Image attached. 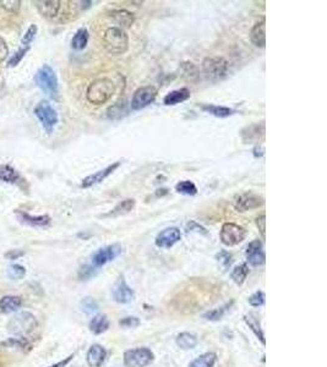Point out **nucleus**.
Here are the masks:
<instances>
[{
	"mask_svg": "<svg viewBox=\"0 0 327 367\" xmlns=\"http://www.w3.org/2000/svg\"><path fill=\"white\" fill-rule=\"evenodd\" d=\"M116 93V86L108 77H101L91 82L86 91V98L91 104L102 106L107 103Z\"/></svg>",
	"mask_w": 327,
	"mask_h": 367,
	"instance_id": "obj_1",
	"label": "nucleus"
},
{
	"mask_svg": "<svg viewBox=\"0 0 327 367\" xmlns=\"http://www.w3.org/2000/svg\"><path fill=\"white\" fill-rule=\"evenodd\" d=\"M103 46L108 53L113 55L124 54L129 48V37L123 28L113 26L107 28L104 32Z\"/></svg>",
	"mask_w": 327,
	"mask_h": 367,
	"instance_id": "obj_2",
	"label": "nucleus"
},
{
	"mask_svg": "<svg viewBox=\"0 0 327 367\" xmlns=\"http://www.w3.org/2000/svg\"><path fill=\"white\" fill-rule=\"evenodd\" d=\"M35 82L47 96L53 99L58 98L59 83L53 67H51L49 65H43L36 73Z\"/></svg>",
	"mask_w": 327,
	"mask_h": 367,
	"instance_id": "obj_3",
	"label": "nucleus"
},
{
	"mask_svg": "<svg viewBox=\"0 0 327 367\" xmlns=\"http://www.w3.org/2000/svg\"><path fill=\"white\" fill-rule=\"evenodd\" d=\"M37 326L38 322L36 319V317L27 311L15 314L10 319L9 324H7L10 333L19 335V337H26V335L30 334L31 332H33V330L37 328Z\"/></svg>",
	"mask_w": 327,
	"mask_h": 367,
	"instance_id": "obj_4",
	"label": "nucleus"
},
{
	"mask_svg": "<svg viewBox=\"0 0 327 367\" xmlns=\"http://www.w3.org/2000/svg\"><path fill=\"white\" fill-rule=\"evenodd\" d=\"M229 64L224 58H206L202 61V71L210 81H219L228 75Z\"/></svg>",
	"mask_w": 327,
	"mask_h": 367,
	"instance_id": "obj_5",
	"label": "nucleus"
},
{
	"mask_svg": "<svg viewBox=\"0 0 327 367\" xmlns=\"http://www.w3.org/2000/svg\"><path fill=\"white\" fill-rule=\"evenodd\" d=\"M35 115L41 122L42 126L48 133L53 132L54 127L57 126L59 122V117L54 107L48 101L39 102L35 107Z\"/></svg>",
	"mask_w": 327,
	"mask_h": 367,
	"instance_id": "obj_6",
	"label": "nucleus"
},
{
	"mask_svg": "<svg viewBox=\"0 0 327 367\" xmlns=\"http://www.w3.org/2000/svg\"><path fill=\"white\" fill-rule=\"evenodd\" d=\"M154 360V354L148 348L130 349L124 353V365L127 367H146Z\"/></svg>",
	"mask_w": 327,
	"mask_h": 367,
	"instance_id": "obj_7",
	"label": "nucleus"
},
{
	"mask_svg": "<svg viewBox=\"0 0 327 367\" xmlns=\"http://www.w3.org/2000/svg\"><path fill=\"white\" fill-rule=\"evenodd\" d=\"M221 241L223 245L232 247L239 245L247 237V230L235 223H224L221 229Z\"/></svg>",
	"mask_w": 327,
	"mask_h": 367,
	"instance_id": "obj_8",
	"label": "nucleus"
},
{
	"mask_svg": "<svg viewBox=\"0 0 327 367\" xmlns=\"http://www.w3.org/2000/svg\"><path fill=\"white\" fill-rule=\"evenodd\" d=\"M122 252L123 247L120 245H118V244H113V245H108L98 248L92 255V266L95 268L106 266L107 263L114 261L117 257L122 255Z\"/></svg>",
	"mask_w": 327,
	"mask_h": 367,
	"instance_id": "obj_9",
	"label": "nucleus"
},
{
	"mask_svg": "<svg viewBox=\"0 0 327 367\" xmlns=\"http://www.w3.org/2000/svg\"><path fill=\"white\" fill-rule=\"evenodd\" d=\"M157 97V88L154 86H142L134 92L131 98V109L141 110L153 103Z\"/></svg>",
	"mask_w": 327,
	"mask_h": 367,
	"instance_id": "obj_10",
	"label": "nucleus"
},
{
	"mask_svg": "<svg viewBox=\"0 0 327 367\" xmlns=\"http://www.w3.org/2000/svg\"><path fill=\"white\" fill-rule=\"evenodd\" d=\"M263 198L254 192H245L238 196L234 201V207L238 212H248L251 209L260 208L263 204Z\"/></svg>",
	"mask_w": 327,
	"mask_h": 367,
	"instance_id": "obj_11",
	"label": "nucleus"
},
{
	"mask_svg": "<svg viewBox=\"0 0 327 367\" xmlns=\"http://www.w3.org/2000/svg\"><path fill=\"white\" fill-rule=\"evenodd\" d=\"M180 239H182V233H180L179 228L171 227L166 228V229L162 230V232L157 235L154 244H156L157 247L171 248L173 247L175 244L179 243Z\"/></svg>",
	"mask_w": 327,
	"mask_h": 367,
	"instance_id": "obj_12",
	"label": "nucleus"
},
{
	"mask_svg": "<svg viewBox=\"0 0 327 367\" xmlns=\"http://www.w3.org/2000/svg\"><path fill=\"white\" fill-rule=\"evenodd\" d=\"M112 296L118 304H129L134 300L135 293L125 282L124 277H120L112 289Z\"/></svg>",
	"mask_w": 327,
	"mask_h": 367,
	"instance_id": "obj_13",
	"label": "nucleus"
},
{
	"mask_svg": "<svg viewBox=\"0 0 327 367\" xmlns=\"http://www.w3.org/2000/svg\"><path fill=\"white\" fill-rule=\"evenodd\" d=\"M120 164H122V162L120 161L114 162L113 164L108 165V167H106L104 169L98 170V172L88 175V177H86L85 179L82 180V183H81V187H83V188L92 187V186L97 185V184H101L102 182H104V180H106L109 175H112L114 172H116L118 168L120 167Z\"/></svg>",
	"mask_w": 327,
	"mask_h": 367,
	"instance_id": "obj_14",
	"label": "nucleus"
},
{
	"mask_svg": "<svg viewBox=\"0 0 327 367\" xmlns=\"http://www.w3.org/2000/svg\"><path fill=\"white\" fill-rule=\"evenodd\" d=\"M245 256H247L248 262L251 266H261L265 263L266 255L263 251L262 243L260 240H254L248 245L245 250Z\"/></svg>",
	"mask_w": 327,
	"mask_h": 367,
	"instance_id": "obj_15",
	"label": "nucleus"
},
{
	"mask_svg": "<svg viewBox=\"0 0 327 367\" xmlns=\"http://www.w3.org/2000/svg\"><path fill=\"white\" fill-rule=\"evenodd\" d=\"M107 358V350L102 345L93 344L88 349L86 361L90 367H101Z\"/></svg>",
	"mask_w": 327,
	"mask_h": 367,
	"instance_id": "obj_16",
	"label": "nucleus"
},
{
	"mask_svg": "<svg viewBox=\"0 0 327 367\" xmlns=\"http://www.w3.org/2000/svg\"><path fill=\"white\" fill-rule=\"evenodd\" d=\"M266 18L262 17L251 28L250 39L253 44L259 48H265L266 46Z\"/></svg>",
	"mask_w": 327,
	"mask_h": 367,
	"instance_id": "obj_17",
	"label": "nucleus"
},
{
	"mask_svg": "<svg viewBox=\"0 0 327 367\" xmlns=\"http://www.w3.org/2000/svg\"><path fill=\"white\" fill-rule=\"evenodd\" d=\"M38 12L46 18H54L59 14L62 1L59 0H46V1H35Z\"/></svg>",
	"mask_w": 327,
	"mask_h": 367,
	"instance_id": "obj_18",
	"label": "nucleus"
},
{
	"mask_svg": "<svg viewBox=\"0 0 327 367\" xmlns=\"http://www.w3.org/2000/svg\"><path fill=\"white\" fill-rule=\"evenodd\" d=\"M16 214L19 216L20 220L25 224L32 225V227L46 228L51 224V217L43 214V216H31V214L25 213V212L16 211Z\"/></svg>",
	"mask_w": 327,
	"mask_h": 367,
	"instance_id": "obj_19",
	"label": "nucleus"
},
{
	"mask_svg": "<svg viewBox=\"0 0 327 367\" xmlns=\"http://www.w3.org/2000/svg\"><path fill=\"white\" fill-rule=\"evenodd\" d=\"M190 98V91L188 88H178V90L171 91L163 98V103L166 106H177V104L183 103Z\"/></svg>",
	"mask_w": 327,
	"mask_h": 367,
	"instance_id": "obj_20",
	"label": "nucleus"
},
{
	"mask_svg": "<svg viewBox=\"0 0 327 367\" xmlns=\"http://www.w3.org/2000/svg\"><path fill=\"white\" fill-rule=\"evenodd\" d=\"M22 306V299L16 295H6L0 299V312L10 313L20 310Z\"/></svg>",
	"mask_w": 327,
	"mask_h": 367,
	"instance_id": "obj_21",
	"label": "nucleus"
},
{
	"mask_svg": "<svg viewBox=\"0 0 327 367\" xmlns=\"http://www.w3.org/2000/svg\"><path fill=\"white\" fill-rule=\"evenodd\" d=\"M111 17L116 21L118 25L120 26V28H123V30H124V28L130 27V26L134 23V20H135L134 14L124 9L113 10V11L111 12Z\"/></svg>",
	"mask_w": 327,
	"mask_h": 367,
	"instance_id": "obj_22",
	"label": "nucleus"
},
{
	"mask_svg": "<svg viewBox=\"0 0 327 367\" xmlns=\"http://www.w3.org/2000/svg\"><path fill=\"white\" fill-rule=\"evenodd\" d=\"M244 321H245V323L248 324V327H249V328L253 330L254 334H255L256 337L260 339V342L262 343V345H265L266 344L265 334H263V330H262V328H261V323H260V319H259V317L256 316L255 313H253V312H250V313L245 314Z\"/></svg>",
	"mask_w": 327,
	"mask_h": 367,
	"instance_id": "obj_23",
	"label": "nucleus"
},
{
	"mask_svg": "<svg viewBox=\"0 0 327 367\" xmlns=\"http://www.w3.org/2000/svg\"><path fill=\"white\" fill-rule=\"evenodd\" d=\"M175 343L180 349L183 350H189V349H194L197 345L198 339L195 334L189 332H183L177 335L175 338Z\"/></svg>",
	"mask_w": 327,
	"mask_h": 367,
	"instance_id": "obj_24",
	"label": "nucleus"
},
{
	"mask_svg": "<svg viewBox=\"0 0 327 367\" xmlns=\"http://www.w3.org/2000/svg\"><path fill=\"white\" fill-rule=\"evenodd\" d=\"M0 180L7 184H17L21 180V177L14 167L2 164L0 165Z\"/></svg>",
	"mask_w": 327,
	"mask_h": 367,
	"instance_id": "obj_25",
	"label": "nucleus"
},
{
	"mask_svg": "<svg viewBox=\"0 0 327 367\" xmlns=\"http://www.w3.org/2000/svg\"><path fill=\"white\" fill-rule=\"evenodd\" d=\"M90 330L93 334H102L109 328V321L106 314H97L90 321Z\"/></svg>",
	"mask_w": 327,
	"mask_h": 367,
	"instance_id": "obj_26",
	"label": "nucleus"
},
{
	"mask_svg": "<svg viewBox=\"0 0 327 367\" xmlns=\"http://www.w3.org/2000/svg\"><path fill=\"white\" fill-rule=\"evenodd\" d=\"M233 305H234V301L232 300V301H229V303L224 304V305L221 306V307L214 308V310L206 312V313L202 314V317L205 319H207V321H212V322L221 321V319L223 318V317L226 316L229 311H231Z\"/></svg>",
	"mask_w": 327,
	"mask_h": 367,
	"instance_id": "obj_27",
	"label": "nucleus"
},
{
	"mask_svg": "<svg viewBox=\"0 0 327 367\" xmlns=\"http://www.w3.org/2000/svg\"><path fill=\"white\" fill-rule=\"evenodd\" d=\"M201 109L216 118H228L235 114L234 109L228 108V107L214 106V104H203V106H201Z\"/></svg>",
	"mask_w": 327,
	"mask_h": 367,
	"instance_id": "obj_28",
	"label": "nucleus"
},
{
	"mask_svg": "<svg viewBox=\"0 0 327 367\" xmlns=\"http://www.w3.org/2000/svg\"><path fill=\"white\" fill-rule=\"evenodd\" d=\"M88 38H90V35H88V31L85 27L77 30L71 39L72 49H75V51H82V49H85L88 43Z\"/></svg>",
	"mask_w": 327,
	"mask_h": 367,
	"instance_id": "obj_29",
	"label": "nucleus"
},
{
	"mask_svg": "<svg viewBox=\"0 0 327 367\" xmlns=\"http://www.w3.org/2000/svg\"><path fill=\"white\" fill-rule=\"evenodd\" d=\"M135 207V200L134 198H127V200L119 202L113 209L108 213V216L112 217H118V216H124V214L130 213V212L134 209Z\"/></svg>",
	"mask_w": 327,
	"mask_h": 367,
	"instance_id": "obj_30",
	"label": "nucleus"
},
{
	"mask_svg": "<svg viewBox=\"0 0 327 367\" xmlns=\"http://www.w3.org/2000/svg\"><path fill=\"white\" fill-rule=\"evenodd\" d=\"M217 361V355L214 353H205L196 358L190 363L189 367H213Z\"/></svg>",
	"mask_w": 327,
	"mask_h": 367,
	"instance_id": "obj_31",
	"label": "nucleus"
},
{
	"mask_svg": "<svg viewBox=\"0 0 327 367\" xmlns=\"http://www.w3.org/2000/svg\"><path fill=\"white\" fill-rule=\"evenodd\" d=\"M248 275H249V266H248L247 263H242L233 269L231 273V278L235 284L242 285L243 283L245 282V279L248 278Z\"/></svg>",
	"mask_w": 327,
	"mask_h": 367,
	"instance_id": "obj_32",
	"label": "nucleus"
},
{
	"mask_svg": "<svg viewBox=\"0 0 327 367\" xmlns=\"http://www.w3.org/2000/svg\"><path fill=\"white\" fill-rule=\"evenodd\" d=\"M175 190H177V192L187 196H194L197 193V187H196L195 184L190 182V180H183V182H179L175 185Z\"/></svg>",
	"mask_w": 327,
	"mask_h": 367,
	"instance_id": "obj_33",
	"label": "nucleus"
},
{
	"mask_svg": "<svg viewBox=\"0 0 327 367\" xmlns=\"http://www.w3.org/2000/svg\"><path fill=\"white\" fill-rule=\"evenodd\" d=\"M2 344L7 348H17V349H26L30 347V343L26 339V337H20V338H10L6 342H4Z\"/></svg>",
	"mask_w": 327,
	"mask_h": 367,
	"instance_id": "obj_34",
	"label": "nucleus"
},
{
	"mask_svg": "<svg viewBox=\"0 0 327 367\" xmlns=\"http://www.w3.org/2000/svg\"><path fill=\"white\" fill-rule=\"evenodd\" d=\"M7 275L14 280L22 279L26 275V268L23 266H21V264H12L7 269Z\"/></svg>",
	"mask_w": 327,
	"mask_h": 367,
	"instance_id": "obj_35",
	"label": "nucleus"
},
{
	"mask_svg": "<svg viewBox=\"0 0 327 367\" xmlns=\"http://www.w3.org/2000/svg\"><path fill=\"white\" fill-rule=\"evenodd\" d=\"M81 307L86 314H91L98 310V304L93 298H85L81 301Z\"/></svg>",
	"mask_w": 327,
	"mask_h": 367,
	"instance_id": "obj_36",
	"label": "nucleus"
},
{
	"mask_svg": "<svg viewBox=\"0 0 327 367\" xmlns=\"http://www.w3.org/2000/svg\"><path fill=\"white\" fill-rule=\"evenodd\" d=\"M0 6L6 12L17 14L21 6V1L20 0H1L0 1Z\"/></svg>",
	"mask_w": 327,
	"mask_h": 367,
	"instance_id": "obj_37",
	"label": "nucleus"
},
{
	"mask_svg": "<svg viewBox=\"0 0 327 367\" xmlns=\"http://www.w3.org/2000/svg\"><path fill=\"white\" fill-rule=\"evenodd\" d=\"M37 26L36 25H31L30 27L27 28V31L25 32V35H23L22 39H21V44H22V47H31V43L33 42V39H35L36 35H37Z\"/></svg>",
	"mask_w": 327,
	"mask_h": 367,
	"instance_id": "obj_38",
	"label": "nucleus"
},
{
	"mask_svg": "<svg viewBox=\"0 0 327 367\" xmlns=\"http://www.w3.org/2000/svg\"><path fill=\"white\" fill-rule=\"evenodd\" d=\"M30 49L31 47H21L20 49H17V51L11 55V58H10L9 66H16L17 64H20V61L23 59V57L27 54V52L30 51Z\"/></svg>",
	"mask_w": 327,
	"mask_h": 367,
	"instance_id": "obj_39",
	"label": "nucleus"
},
{
	"mask_svg": "<svg viewBox=\"0 0 327 367\" xmlns=\"http://www.w3.org/2000/svg\"><path fill=\"white\" fill-rule=\"evenodd\" d=\"M265 300H266V296L263 292L254 293L253 295H250L249 299H248L249 304L251 306H254V307H260V306H262L263 304H265Z\"/></svg>",
	"mask_w": 327,
	"mask_h": 367,
	"instance_id": "obj_40",
	"label": "nucleus"
},
{
	"mask_svg": "<svg viewBox=\"0 0 327 367\" xmlns=\"http://www.w3.org/2000/svg\"><path fill=\"white\" fill-rule=\"evenodd\" d=\"M119 326L123 328H136V327L140 326V319L136 316L124 317L119 321Z\"/></svg>",
	"mask_w": 327,
	"mask_h": 367,
	"instance_id": "obj_41",
	"label": "nucleus"
},
{
	"mask_svg": "<svg viewBox=\"0 0 327 367\" xmlns=\"http://www.w3.org/2000/svg\"><path fill=\"white\" fill-rule=\"evenodd\" d=\"M95 274H96V268L92 266V264H91V266L85 264V266L81 267L80 271H78V278H80L81 280L90 279V278L93 277Z\"/></svg>",
	"mask_w": 327,
	"mask_h": 367,
	"instance_id": "obj_42",
	"label": "nucleus"
},
{
	"mask_svg": "<svg viewBox=\"0 0 327 367\" xmlns=\"http://www.w3.org/2000/svg\"><path fill=\"white\" fill-rule=\"evenodd\" d=\"M216 258H217V261L219 262V264H222L223 268H228L233 261L232 255L229 252H227V251H221V252L217 253Z\"/></svg>",
	"mask_w": 327,
	"mask_h": 367,
	"instance_id": "obj_43",
	"label": "nucleus"
},
{
	"mask_svg": "<svg viewBox=\"0 0 327 367\" xmlns=\"http://www.w3.org/2000/svg\"><path fill=\"white\" fill-rule=\"evenodd\" d=\"M7 55H9V48H7L6 42L4 41L2 37H0V64H1L2 61H5Z\"/></svg>",
	"mask_w": 327,
	"mask_h": 367,
	"instance_id": "obj_44",
	"label": "nucleus"
},
{
	"mask_svg": "<svg viewBox=\"0 0 327 367\" xmlns=\"http://www.w3.org/2000/svg\"><path fill=\"white\" fill-rule=\"evenodd\" d=\"M256 227L259 228V230H260L261 235H262V238L266 237V216L265 214H261V216H259L258 218H256Z\"/></svg>",
	"mask_w": 327,
	"mask_h": 367,
	"instance_id": "obj_45",
	"label": "nucleus"
},
{
	"mask_svg": "<svg viewBox=\"0 0 327 367\" xmlns=\"http://www.w3.org/2000/svg\"><path fill=\"white\" fill-rule=\"evenodd\" d=\"M23 255H25V252H23L22 250H10V251H7L4 256L6 259H11V261H14V259L20 258V257H22Z\"/></svg>",
	"mask_w": 327,
	"mask_h": 367,
	"instance_id": "obj_46",
	"label": "nucleus"
},
{
	"mask_svg": "<svg viewBox=\"0 0 327 367\" xmlns=\"http://www.w3.org/2000/svg\"><path fill=\"white\" fill-rule=\"evenodd\" d=\"M74 356H75V354H70V355L67 356V358H65L64 360L59 361V363L54 364V365H51L49 367H66L72 360H74Z\"/></svg>",
	"mask_w": 327,
	"mask_h": 367,
	"instance_id": "obj_47",
	"label": "nucleus"
}]
</instances>
